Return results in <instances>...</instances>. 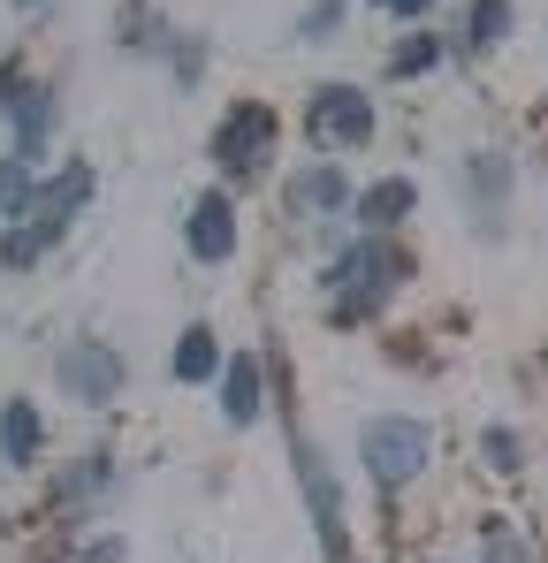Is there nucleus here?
I'll return each mask as SVG.
<instances>
[{"mask_svg":"<svg viewBox=\"0 0 548 563\" xmlns=\"http://www.w3.org/2000/svg\"><path fill=\"white\" fill-rule=\"evenodd\" d=\"M85 190H91V176H85V168H69L62 184H46L39 198H31V213H23L31 229H15V236H0V260H8V267H31V260H39V244L69 229V213L85 206Z\"/></svg>","mask_w":548,"mask_h":563,"instance_id":"obj_1","label":"nucleus"},{"mask_svg":"<svg viewBox=\"0 0 548 563\" xmlns=\"http://www.w3.org/2000/svg\"><path fill=\"white\" fill-rule=\"evenodd\" d=\"M427 427L419 419H373L365 427V465H373V479H388V487H404L412 472L427 465Z\"/></svg>","mask_w":548,"mask_h":563,"instance_id":"obj_2","label":"nucleus"},{"mask_svg":"<svg viewBox=\"0 0 548 563\" xmlns=\"http://www.w3.org/2000/svg\"><path fill=\"white\" fill-rule=\"evenodd\" d=\"M305 130H313L320 145H365V137H373V99L351 92V85H320L313 107H305Z\"/></svg>","mask_w":548,"mask_h":563,"instance_id":"obj_3","label":"nucleus"},{"mask_svg":"<svg viewBox=\"0 0 548 563\" xmlns=\"http://www.w3.org/2000/svg\"><path fill=\"white\" fill-rule=\"evenodd\" d=\"M404 275V260H396V252H373V244H359V252H343V260H336V305H343V312H359V305H373V297H388V282Z\"/></svg>","mask_w":548,"mask_h":563,"instance_id":"obj_4","label":"nucleus"},{"mask_svg":"<svg viewBox=\"0 0 548 563\" xmlns=\"http://www.w3.org/2000/svg\"><path fill=\"white\" fill-rule=\"evenodd\" d=\"M213 153H221L229 176H260L267 153H274V114L267 107H237V114L221 122V145H213Z\"/></svg>","mask_w":548,"mask_h":563,"instance_id":"obj_5","label":"nucleus"},{"mask_svg":"<svg viewBox=\"0 0 548 563\" xmlns=\"http://www.w3.org/2000/svg\"><path fill=\"white\" fill-rule=\"evenodd\" d=\"M62 380H69L77 404H107V396L122 388V358H114L107 343H77V351L62 358Z\"/></svg>","mask_w":548,"mask_h":563,"instance_id":"obj_6","label":"nucleus"},{"mask_svg":"<svg viewBox=\"0 0 548 563\" xmlns=\"http://www.w3.org/2000/svg\"><path fill=\"white\" fill-rule=\"evenodd\" d=\"M190 252H198V260H229V252H237L229 198H198V206H190Z\"/></svg>","mask_w":548,"mask_h":563,"instance_id":"obj_7","label":"nucleus"},{"mask_svg":"<svg viewBox=\"0 0 548 563\" xmlns=\"http://www.w3.org/2000/svg\"><path fill=\"white\" fill-rule=\"evenodd\" d=\"M305 495H313V518H320V541H328V556H343V503H336V479L328 465L305 450Z\"/></svg>","mask_w":548,"mask_h":563,"instance_id":"obj_8","label":"nucleus"},{"mask_svg":"<svg viewBox=\"0 0 548 563\" xmlns=\"http://www.w3.org/2000/svg\"><path fill=\"white\" fill-rule=\"evenodd\" d=\"M221 411H229V427H252V419H260V366H252V358L229 366V380H221Z\"/></svg>","mask_w":548,"mask_h":563,"instance_id":"obj_9","label":"nucleus"},{"mask_svg":"<svg viewBox=\"0 0 548 563\" xmlns=\"http://www.w3.org/2000/svg\"><path fill=\"white\" fill-rule=\"evenodd\" d=\"M213 366H221L213 335H206V328H190V335L176 343V380H213Z\"/></svg>","mask_w":548,"mask_h":563,"instance_id":"obj_10","label":"nucleus"},{"mask_svg":"<svg viewBox=\"0 0 548 563\" xmlns=\"http://www.w3.org/2000/svg\"><path fill=\"white\" fill-rule=\"evenodd\" d=\"M0 442H8V457L23 465V457L39 450V411H31V404H8V419H0Z\"/></svg>","mask_w":548,"mask_h":563,"instance_id":"obj_11","label":"nucleus"},{"mask_svg":"<svg viewBox=\"0 0 548 563\" xmlns=\"http://www.w3.org/2000/svg\"><path fill=\"white\" fill-rule=\"evenodd\" d=\"M412 213V184H373L365 190V221H404Z\"/></svg>","mask_w":548,"mask_h":563,"instance_id":"obj_12","label":"nucleus"},{"mask_svg":"<svg viewBox=\"0 0 548 563\" xmlns=\"http://www.w3.org/2000/svg\"><path fill=\"white\" fill-rule=\"evenodd\" d=\"M487 563H534V549H526V541L495 518V526H487Z\"/></svg>","mask_w":548,"mask_h":563,"instance_id":"obj_13","label":"nucleus"},{"mask_svg":"<svg viewBox=\"0 0 548 563\" xmlns=\"http://www.w3.org/2000/svg\"><path fill=\"white\" fill-rule=\"evenodd\" d=\"M503 23H511V8H503V0H480V8H472V38H480V46H495V38H503Z\"/></svg>","mask_w":548,"mask_h":563,"instance_id":"obj_14","label":"nucleus"},{"mask_svg":"<svg viewBox=\"0 0 548 563\" xmlns=\"http://www.w3.org/2000/svg\"><path fill=\"white\" fill-rule=\"evenodd\" d=\"M427 62H435V38H412V46H404V54H396L388 69H396V77H419Z\"/></svg>","mask_w":548,"mask_h":563,"instance_id":"obj_15","label":"nucleus"},{"mask_svg":"<svg viewBox=\"0 0 548 563\" xmlns=\"http://www.w3.org/2000/svg\"><path fill=\"white\" fill-rule=\"evenodd\" d=\"M487 465H495V472H518V442H511V434H487Z\"/></svg>","mask_w":548,"mask_h":563,"instance_id":"obj_16","label":"nucleus"},{"mask_svg":"<svg viewBox=\"0 0 548 563\" xmlns=\"http://www.w3.org/2000/svg\"><path fill=\"white\" fill-rule=\"evenodd\" d=\"M336 198H343V184H336V176H328V168H320V176H313V184H305V206H336Z\"/></svg>","mask_w":548,"mask_h":563,"instance_id":"obj_17","label":"nucleus"},{"mask_svg":"<svg viewBox=\"0 0 548 563\" xmlns=\"http://www.w3.org/2000/svg\"><path fill=\"white\" fill-rule=\"evenodd\" d=\"M373 8H388V15H427L435 0H373Z\"/></svg>","mask_w":548,"mask_h":563,"instance_id":"obj_18","label":"nucleus"}]
</instances>
